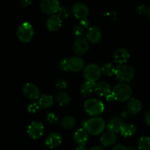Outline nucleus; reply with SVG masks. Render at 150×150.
Masks as SVG:
<instances>
[{"mask_svg":"<svg viewBox=\"0 0 150 150\" xmlns=\"http://www.w3.org/2000/svg\"><path fill=\"white\" fill-rule=\"evenodd\" d=\"M105 122L101 117H92L83 122V128L89 134L98 136L104 131Z\"/></svg>","mask_w":150,"mask_h":150,"instance_id":"f257e3e1","label":"nucleus"},{"mask_svg":"<svg viewBox=\"0 0 150 150\" xmlns=\"http://www.w3.org/2000/svg\"><path fill=\"white\" fill-rule=\"evenodd\" d=\"M112 93L115 100L125 102L130 99L132 95L131 87L126 83H119L113 88Z\"/></svg>","mask_w":150,"mask_h":150,"instance_id":"f03ea898","label":"nucleus"},{"mask_svg":"<svg viewBox=\"0 0 150 150\" xmlns=\"http://www.w3.org/2000/svg\"><path fill=\"white\" fill-rule=\"evenodd\" d=\"M135 75L134 70L128 64H119L116 67L115 76L122 83H128L133 79Z\"/></svg>","mask_w":150,"mask_h":150,"instance_id":"7ed1b4c3","label":"nucleus"},{"mask_svg":"<svg viewBox=\"0 0 150 150\" xmlns=\"http://www.w3.org/2000/svg\"><path fill=\"white\" fill-rule=\"evenodd\" d=\"M102 74L101 67L95 63H91L84 67L83 76L86 81L93 83H96Z\"/></svg>","mask_w":150,"mask_h":150,"instance_id":"20e7f679","label":"nucleus"},{"mask_svg":"<svg viewBox=\"0 0 150 150\" xmlns=\"http://www.w3.org/2000/svg\"><path fill=\"white\" fill-rule=\"evenodd\" d=\"M84 109L87 114L91 116H98L104 111V104L96 98H91L85 101Z\"/></svg>","mask_w":150,"mask_h":150,"instance_id":"39448f33","label":"nucleus"},{"mask_svg":"<svg viewBox=\"0 0 150 150\" xmlns=\"http://www.w3.org/2000/svg\"><path fill=\"white\" fill-rule=\"evenodd\" d=\"M16 35L21 42H29L33 38V26L29 22H23L18 27Z\"/></svg>","mask_w":150,"mask_h":150,"instance_id":"423d86ee","label":"nucleus"},{"mask_svg":"<svg viewBox=\"0 0 150 150\" xmlns=\"http://www.w3.org/2000/svg\"><path fill=\"white\" fill-rule=\"evenodd\" d=\"M72 11L77 18L82 20L86 18L89 13L88 6L81 1H76L72 6Z\"/></svg>","mask_w":150,"mask_h":150,"instance_id":"0eeeda50","label":"nucleus"},{"mask_svg":"<svg viewBox=\"0 0 150 150\" xmlns=\"http://www.w3.org/2000/svg\"><path fill=\"white\" fill-rule=\"evenodd\" d=\"M60 7L59 2L57 0H42L40 2L42 12L48 15H54Z\"/></svg>","mask_w":150,"mask_h":150,"instance_id":"6e6552de","label":"nucleus"},{"mask_svg":"<svg viewBox=\"0 0 150 150\" xmlns=\"http://www.w3.org/2000/svg\"><path fill=\"white\" fill-rule=\"evenodd\" d=\"M22 92L24 96L31 100L39 99L40 97L39 88L32 83H25L22 87Z\"/></svg>","mask_w":150,"mask_h":150,"instance_id":"1a4fd4ad","label":"nucleus"},{"mask_svg":"<svg viewBox=\"0 0 150 150\" xmlns=\"http://www.w3.org/2000/svg\"><path fill=\"white\" fill-rule=\"evenodd\" d=\"M89 42L86 38L81 37L77 38L75 40L73 45V48L74 52L78 55H83L89 50Z\"/></svg>","mask_w":150,"mask_h":150,"instance_id":"9d476101","label":"nucleus"},{"mask_svg":"<svg viewBox=\"0 0 150 150\" xmlns=\"http://www.w3.org/2000/svg\"><path fill=\"white\" fill-rule=\"evenodd\" d=\"M44 132V126L40 122H33L27 128V133L32 139H37L42 136Z\"/></svg>","mask_w":150,"mask_h":150,"instance_id":"9b49d317","label":"nucleus"},{"mask_svg":"<svg viewBox=\"0 0 150 150\" xmlns=\"http://www.w3.org/2000/svg\"><path fill=\"white\" fill-rule=\"evenodd\" d=\"M85 62L79 57H72L67 59V67L68 70L72 72H79L84 69Z\"/></svg>","mask_w":150,"mask_h":150,"instance_id":"f8f14e48","label":"nucleus"},{"mask_svg":"<svg viewBox=\"0 0 150 150\" xmlns=\"http://www.w3.org/2000/svg\"><path fill=\"white\" fill-rule=\"evenodd\" d=\"M102 38V32L100 27L92 26L88 29L86 32V40L92 43H97Z\"/></svg>","mask_w":150,"mask_h":150,"instance_id":"ddd939ff","label":"nucleus"},{"mask_svg":"<svg viewBox=\"0 0 150 150\" xmlns=\"http://www.w3.org/2000/svg\"><path fill=\"white\" fill-rule=\"evenodd\" d=\"M130 58V52L125 48H120L114 53V59L115 62L120 64H123Z\"/></svg>","mask_w":150,"mask_h":150,"instance_id":"4468645a","label":"nucleus"},{"mask_svg":"<svg viewBox=\"0 0 150 150\" xmlns=\"http://www.w3.org/2000/svg\"><path fill=\"white\" fill-rule=\"evenodd\" d=\"M62 26V19L57 14L52 15L46 21V27L51 32L58 31Z\"/></svg>","mask_w":150,"mask_h":150,"instance_id":"2eb2a0df","label":"nucleus"},{"mask_svg":"<svg viewBox=\"0 0 150 150\" xmlns=\"http://www.w3.org/2000/svg\"><path fill=\"white\" fill-rule=\"evenodd\" d=\"M62 142V137L61 134L55 132V133H51L47 137L45 144L49 148L54 149V148L59 146L61 144Z\"/></svg>","mask_w":150,"mask_h":150,"instance_id":"dca6fc26","label":"nucleus"},{"mask_svg":"<svg viewBox=\"0 0 150 150\" xmlns=\"http://www.w3.org/2000/svg\"><path fill=\"white\" fill-rule=\"evenodd\" d=\"M117 141V135L116 133L111 131H106L102 134L100 137V143L101 144L105 147L112 146Z\"/></svg>","mask_w":150,"mask_h":150,"instance_id":"f3484780","label":"nucleus"},{"mask_svg":"<svg viewBox=\"0 0 150 150\" xmlns=\"http://www.w3.org/2000/svg\"><path fill=\"white\" fill-rule=\"evenodd\" d=\"M142 103L141 100L138 98H130L127 103V111L131 114H136L142 110Z\"/></svg>","mask_w":150,"mask_h":150,"instance_id":"a211bd4d","label":"nucleus"},{"mask_svg":"<svg viewBox=\"0 0 150 150\" xmlns=\"http://www.w3.org/2000/svg\"><path fill=\"white\" fill-rule=\"evenodd\" d=\"M73 139L79 146H84L89 139V133L83 127L79 128L75 132Z\"/></svg>","mask_w":150,"mask_h":150,"instance_id":"6ab92c4d","label":"nucleus"},{"mask_svg":"<svg viewBox=\"0 0 150 150\" xmlns=\"http://www.w3.org/2000/svg\"><path fill=\"white\" fill-rule=\"evenodd\" d=\"M95 92L100 96L105 97L111 92V86L105 81H100L95 83Z\"/></svg>","mask_w":150,"mask_h":150,"instance_id":"aec40b11","label":"nucleus"},{"mask_svg":"<svg viewBox=\"0 0 150 150\" xmlns=\"http://www.w3.org/2000/svg\"><path fill=\"white\" fill-rule=\"evenodd\" d=\"M124 123H122V120L118 117H113L107 123V128L108 131L113 132L114 133H120L122 126Z\"/></svg>","mask_w":150,"mask_h":150,"instance_id":"412c9836","label":"nucleus"},{"mask_svg":"<svg viewBox=\"0 0 150 150\" xmlns=\"http://www.w3.org/2000/svg\"><path fill=\"white\" fill-rule=\"evenodd\" d=\"M39 105L43 108H48L52 106L54 103V98L52 95H48V94H44L40 95L39 100H38Z\"/></svg>","mask_w":150,"mask_h":150,"instance_id":"4be33fe9","label":"nucleus"},{"mask_svg":"<svg viewBox=\"0 0 150 150\" xmlns=\"http://www.w3.org/2000/svg\"><path fill=\"white\" fill-rule=\"evenodd\" d=\"M136 132H137L136 127L132 124H123L120 130V133L125 137H130L134 136Z\"/></svg>","mask_w":150,"mask_h":150,"instance_id":"5701e85b","label":"nucleus"},{"mask_svg":"<svg viewBox=\"0 0 150 150\" xmlns=\"http://www.w3.org/2000/svg\"><path fill=\"white\" fill-rule=\"evenodd\" d=\"M95 83H93V82L87 81L83 82L81 86L80 89L81 95L84 97H87L90 95L92 93V92L95 91Z\"/></svg>","mask_w":150,"mask_h":150,"instance_id":"b1692460","label":"nucleus"},{"mask_svg":"<svg viewBox=\"0 0 150 150\" xmlns=\"http://www.w3.org/2000/svg\"><path fill=\"white\" fill-rule=\"evenodd\" d=\"M56 100L60 105H67L70 103L71 98L66 92L60 91L56 95Z\"/></svg>","mask_w":150,"mask_h":150,"instance_id":"393cba45","label":"nucleus"},{"mask_svg":"<svg viewBox=\"0 0 150 150\" xmlns=\"http://www.w3.org/2000/svg\"><path fill=\"white\" fill-rule=\"evenodd\" d=\"M76 124V120L73 116L67 115L63 117L60 121V125L64 129H71Z\"/></svg>","mask_w":150,"mask_h":150,"instance_id":"a878e982","label":"nucleus"},{"mask_svg":"<svg viewBox=\"0 0 150 150\" xmlns=\"http://www.w3.org/2000/svg\"><path fill=\"white\" fill-rule=\"evenodd\" d=\"M138 148L139 150H150V138L148 136H142L138 142Z\"/></svg>","mask_w":150,"mask_h":150,"instance_id":"bb28decb","label":"nucleus"},{"mask_svg":"<svg viewBox=\"0 0 150 150\" xmlns=\"http://www.w3.org/2000/svg\"><path fill=\"white\" fill-rule=\"evenodd\" d=\"M101 70H102V73H103L104 75L107 76H111L112 75L115 74L116 67H114L113 64L108 62L105 63L102 66Z\"/></svg>","mask_w":150,"mask_h":150,"instance_id":"cd10ccee","label":"nucleus"},{"mask_svg":"<svg viewBox=\"0 0 150 150\" xmlns=\"http://www.w3.org/2000/svg\"><path fill=\"white\" fill-rule=\"evenodd\" d=\"M57 16L61 19H66L70 16V11L67 7L64 6H60L59 9L57 11Z\"/></svg>","mask_w":150,"mask_h":150,"instance_id":"c85d7f7f","label":"nucleus"},{"mask_svg":"<svg viewBox=\"0 0 150 150\" xmlns=\"http://www.w3.org/2000/svg\"><path fill=\"white\" fill-rule=\"evenodd\" d=\"M73 35L76 38H81L83 35V33H84V28L81 26V25H76V26L73 27Z\"/></svg>","mask_w":150,"mask_h":150,"instance_id":"c756f323","label":"nucleus"},{"mask_svg":"<svg viewBox=\"0 0 150 150\" xmlns=\"http://www.w3.org/2000/svg\"><path fill=\"white\" fill-rule=\"evenodd\" d=\"M47 120H48V122L50 124H55V123L58 122L59 116L56 114L55 113L51 112L47 115Z\"/></svg>","mask_w":150,"mask_h":150,"instance_id":"7c9ffc66","label":"nucleus"},{"mask_svg":"<svg viewBox=\"0 0 150 150\" xmlns=\"http://www.w3.org/2000/svg\"><path fill=\"white\" fill-rule=\"evenodd\" d=\"M59 67L60 70H63V71H67L68 70V67H67V59H62L59 62Z\"/></svg>","mask_w":150,"mask_h":150,"instance_id":"2f4dec72","label":"nucleus"},{"mask_svg":"<svg viewBox=\"0 0 150 150\" xmlns=\"http://www.w3.org/2000/svg\"><path fill=\"white\" fill-rule=\"evenodd\" d=\"M40 105L36 103H32L28 106V111L30 113H36L39 110Z\"/></svg>","mask_w":150,"mask_h":150,"instance_id":"473e14b6","label":"nucleus"},{"mask_svg":"<svg viewBox=\"0 0 150 150\" xmlns=\"http://www.w3.org/2000/svg\"><path fill=\"white\" fill-rule=\"evenodd\" d=\"M56 86L60 89H64L67 87V83L64 79H59L56 83Z\"/></svg>","mask_w":150,"mask_h":150,"instance_id":"72a5a7b5","label":"nucleus"},{"mask_svg":"<svg viewBox=\"0 0 150 150\" xmlns=\"http://www.w3.org/2000/svg\"><path fill=\"white\" fill-rule=\"evenodd\" d=\"M136 11L140 15H143L144 13H146L147 11V8L146 7V6L144 4H139L136 7Z\"/></svg>","mask_w":150,"mask_h":150,"instance_id":"f704fd0d","label":"nucleus"},{"mask_svg":"<svg viewBox=\"0 0 150 150\" xmlns=\"http://www.w3.org/2000/svg\"><path fill=\"white\" fill-rule=\"evenodd\" d=\"M20 4L23 7H28L32 4V1H30V0H21L20 1Z\"/></svg>","mask_w":150,"mask_h":150,"instance_id":"c9c22d12","label":"nucleus"},{"mask_svg":"<svg viewBox=\"0 0 150 150\" xmlns=\"http://www.w3.org/2000/svg\"><path fill=\"white\" fill-rule=\"evenodd\" d=\"M80 25L81 26H83V28H87L89 25V21L87 18L82 19V20L80 21Z\"/></svg>","mask_w":150,"mask_h":150,"instance_id":"e433bc0d","label":"nucleus"},{"mask_svg":"<svg viewBox=\"0 0 150 150\" xmlns=\"http://www.w3.org/2000/svg\"><path fill=\"white\" fill-rule=\"evenodd\" d=\"M111 150H127V147L122 144H117L112 147Z\"/></svg>","mask_w":150,"mask_h":150,"instance_id":"4c0bfd02","label":"nucleus"},{"mask_svg":"<svg viewBox=\"0 0 150 150\" xmlns=\"http://www.w3.org/2000/svg\"><path fill=\"white\" fill-rule=\"evenodd\" d=\"M145 122L148 125L150 126V111H147L145 115Z\"/></svg>","mask_w":150,"mask_h":150,"instance_id":"58836bf2","label":"nucleus"},{"mask_svg":"<svg viewBox=\"0 0 150 150\" xmlns=\"http://www.w3.org/2000/svg\"><path fill=\"white\" fill-rule=\"evenodd\" d=\"M105 98H106L107 101H113L114 100H115V98H114V95H113L112 92H111L110 94H108L107 96H105Z\"/></svg>","mask_w":150,"mask_h":150,"instance_id":"ea45409f","label":"nucleus"},{"mask_svg":"<svg viewBox=\"0 0 150 150\" xmlns=\"http://www.w3.org/2000/svg\"><path fill=\"white\" fill-rule=\"evenodd\" d=\"M89 150H104V149L102 147V146H93V147L91 148V149H89Z\"/></svg>","mask_w":150,"mask_h":150,"instance_id":"a19ab883","label":"nucleus"},{"mask_svg":"<svg viewBox=\"0 0 150 150\" xmlns=\"http://www.w3.org/2000/svg\"><path fill=\"white\" fill-rule=\"evenodd\" d=\"M76 150H87L85 146H79L76 148Z\"/></svg>","mask_w":150,"mask_h":150,"instance_id":"79ce46f5","label":"nucleus"},{"mask_svg":"<svg viewBox=\"0 0 150 150\" xmlns=\"http://www.w3.org/2000/svg\"><path fill=\"white\" fill-rule=\"evenodd\" d=\"M146 13H147L148 16L150 17V5L147 7V11H146Z\"/></svg>","mask_w":150,"mask_h":150,"instance_id":"37998d69","label":"nucleus"}]
</instances>
